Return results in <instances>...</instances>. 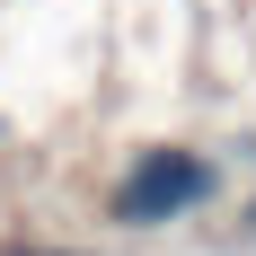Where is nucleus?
I'll return each instance as SVG.
<instances>
[{
  "mask_svg": "<svg viewBox=\"0 0 256 256\" xmlns=\"http://www.w3.org/2000/svg\"><path fill=\"white\" fill-rule=\"evenodd\" d=\"M212 159L204 150H142L132 159V177L115 186V221H177V212H194L212 194Z\"/></svg>",
  "mask_w": 256,
  "mask_h": 256,
  "instance_id": "1",
  "label": "nucleus"
},
{
  "mask_svg": "<svg viewBox=\"0 0 256 256\" xmlns=\"http://www.w3.org/2000/svg\"><path fill=\"white\" fill-rule=\"evenodd\" d=\"M238 230H248V238H256V204H248V212H238Z\"/></svg>",
  "mask_w": 256,
  "mask_h": 256,
  "instance_id": "2",
  "label": "nucleus"
},
{
  "mask_svg": "<svg viewBox=\"0 0 256 256\" xmlns=\"http://www.w3.org/2000/svg\"><path fill=\"white\" fill-rule=\"evenodd\" d=\"M18 256H36V248H18Z\"/></svg>",
  "mask_w": 256,
  "mask_h": 256,
  "instance_id": "3",
  "label": "nucleus"
},
{
  "mask_svg": "<svg viewBox=\"0 0 256 256\" xmlns=\"http://www.w3.org/2000/svg\"><path fill=\"white\" fill-rule=\"evenodd\" d=\"M0 132H9V124H0Z\"/></svg>",
  "mask_w": 256,
  "mask_h": 256,
  "instance_id": "4",
  "label": "nucleus"
}]
</instances>
